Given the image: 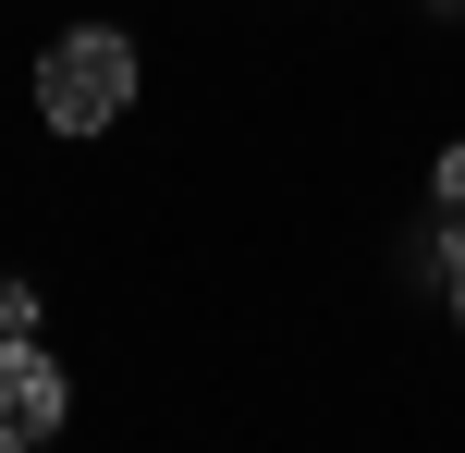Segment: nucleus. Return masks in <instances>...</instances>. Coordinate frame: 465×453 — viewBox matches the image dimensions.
Returning <instances> with one entry per match:
<instances>
[{
  "label": "nucleus",
  "instance_id": "4",
  "mask_svg": "<svg viewBox=\"0 0 465 453\" xmlns=\"http://www.w3.org/2000/svg\"><path fill=\"white\" fill-rule=\"evenodd\" d=\"M441 270H453V319H465V233H453V258H441Z\"/></svg>",
  "mask_w": 465,
  "mask_h": 453
},
{
  "label": "nucleus",
  "instance_id": "1",
  "mask_svg": "<svg viewBox=\"0 0 465 453\" xmlns=\"http://www.w3.org/2000/svg\"><path fill=\"white\" fill-rule=\"evenodd\" d=\"M135 111V37L123 25H74L37 49V123L49 135H111Z\"/></svg>",
  "mask_w": 465,
  "mask_h": 453
},
{
  "label": "nucleus",
  "instance_id": "3",
  "mask_svg": "<svg viewBox=\"0 0 465 453\" xmlns=\"http://www.w3.org/2000/svg\"><path fill=\"white\" fill-rule=\"evenodd\" d=\"M0 331H37V294L25 282H0Z\"/></svg>",
  "mask_w": 465,
  "mask_h": 453
},
{
  "label": "nucleus",
  "instance_id": "2",
  "mask_svg": "<svg viewBox=\"0 0 465 453\" xmlns=\"http://www.w3.org/2000/svg\"><path fill=\"white\" fill-rule=\"evenodd\" d=\"M74 417V392H62V368L37 356L25 331H0V453H37L49 429Z\"/></svg>",
  "mask_w": 465,
  "mask_h": 453
}]
</instances>
